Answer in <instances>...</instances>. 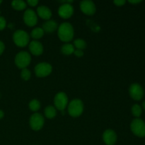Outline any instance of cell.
Returning <instances> with one entry per match:
<instances>
[{
    "mask_svg": "<svg viewBox=\"0 0 145 145\" xmlns=\"http://www.w3.org/2000/svg\"><path fill=\"white\" fill-rule=\"evenodd\" d=\"M57 34L59 39L63 42H69L74 38L73 26L69 23H62L57 28Z\"/></svg>",
    "mask_w": 145,
    "mask_h": 145,
    "instance_id": "1",
    "label": "cell"
},
{
    "mask_svg": "<svg viewBox=\"0 0 145 145\" xmlns=\"http://www.w3.org/2000/svg\"><path fill=\"white\" fill-rule=\"evenodd\" d=\"M84 111V103L80 99H74L68 104V113L74 118H77Z\"/></svg>",
    "mask_w": 145,
    "mask_h": 145,
    "instance_id": "2",
    "label": "cell"
},
{
    "mask_svg": "<svg viewBox=\"0 0 145 145\" xmlns=\"http://www.w3.org/2000/svg\"><path fill=\"white\" fill-rule=\"evenodd\" d=\"M30 36L28 33L23 30H17L13 35V40L16 45L21 48L26 46L29 42Z\"/></svg>",
    "mask_w": 145,
    "mask_h": 145,
    "instance_id": "3",
    "label": "cell"
},
{
    "mask_svg": "<svg viewBox=\"0 0 145 145\" xmlns=\"http://www.w3.org/2000/svg\"><path fill=\"white\" fill-rule=\"evenodd\" d=\"M31 62V56L28 52L21 51L15 57V64L19 69H25Z\"/></svg>",
    "mask_w": 145,
    "mask_h": 145,
    "instance_id": "4",
    "label": "cell"
},
{
    "mask_svg": "<svg viewBox=\"0 0 145 145\" xmlns=\"http://www.w3.org/2000/svg\"><path fill=\"white\" fill-rule=\"evenodd\" d=\"M133 134L139 137H145V123L140 118H135L130 124Z\"/></svg>",
    "mask_w": 145,
    "mask_h": 145,
    "instance_id": "5",
    "label": "cell"
},
{
    "mask_svg": "<svg viewBox=\"0 0 145 145\" xmlns=\"http://www.w3.org/2000/svg\"><path fill=\"white\" fill-rule=\"evenodd\" d=\"M30 126L31 129L35 131H38L42 128L45 123V119L40 113H33L30 118Z\"/></svg>",
    "mask_w": 145,
    "mask_h": 145,
    "instance_id": "6",
    "label": "cell"
},
{
    "mask_svg": "<svg viewBox=\"0 0 145 145\" xmlns=\"http://www.w3.org/2000/svg\"><path fill=\"white\" fill-rule=\"evenodd\" d=\"M54 104L55 108L57 110L61 111L65 110L68 106V98L66 93L64 92H59L57 93L54 98Z\"/></svg>",
    "mask_w": 145,
    "mask_h": 145,
    "instance_id": "7",
    "label": "cell"
},
{
    "mask_svg": "<svg viewBox=\"0 0 145 145\" xmlns=\"http://www.w3.org/2000/svg\"><path fill=\"white\" fill-rule=\"evenodd\" d=\"M52 67L47 62H40L35 67V75L38 77H45L51 74Z\"/></svg>",
    "mask_w": 145,
    "mask_h": 145,
    "instance_id": "8",
    "label": "cell"
},
{
    "mask_svg": "<svg viewBox=\"0 0 145 145\" xmlns=\"http://www.w3.org/2000/svg\"><path fill=\"white\" fill-rule=\"evenodd\" d=\"M129 93L132 99L135 101H140L144 96V90L141 85L137 83L132 84L129 88Z\"/></svg>",
    "mask_w": 145,
    "mask_h": 145,
    "instance_id": "9",
    "label": "cell"
},
{
    "mask_svg": "<svg viewBox=\"0 0 145 145\" xmlns=\"http://www.w3.org/2000/svg\"><path fill=\"white\" fill-rule=\"evenodd\" d=\"M24 23L28 26H34L38 22V15L33 10L28 8L24 12Z\"/></svg>",
    "mask_w": 145,
    "mask_h": 145,
    "instance_id": "10",
    "label": "cell"
},
{
    "mask_svg": "<svg viewBox=\"0 0 145 145\" xmlns=\"http://www.w3.org/2000/svg\"><path fill=\"white\" fill-rule=\"evenodd\" d=\"M80 8L84 14L91 16L96 13V5L91 0H84L80 3Z\"/></svg>",
    "mask_w": 145,
    "mask_h": 145,
    "instance_id": "11",
    "label": "cell"
},
{
    "mask_svg": "<svg viewBox=\"0 0 145 145\" xmlns=\"http://www.w3.org/2000/svg\"><path fill=\"white\" fill-rule=\"evenodd\" d=\"M59 16L63 18H69L73 15L74 8L69 3H63L58 9Z\"/></svg>",
    "mask_w": 145,
    "mask_h": 145,
    "instance_id": "12",
    "label": "cell"
},
{
    "mask_svg": "<svg viewBox=\"0 0 145 145\" xmlns=\"http://www.w3.org/2000/svg\"><path fill=\"white\" fill-rule=\"evenodd\" d=\"M103 140L106 145H114L117 141V135L113 130L108 129L103 133Z\"/></svg>",
    "mask_w": 145,
    "mask_h": 145,
    "instance_id": "13",
    "label": "cell"
},
{
    "mask_svg": "<svg viewBox=\"0 0 145 145\" xmlns=\"http://www.w3.org/2000/svg\"><path fill=\"white\" fill-rule=\"evenodd\" d=\"M29 50L33 55L38 56L43 52V46L42 43L38 40H33L29 43Z\"/></svg>",
    "mask_w": 145,
    "mask_h": 145,
    "instance_id": "14",
    "label": "cell"
},
{
    "mask_svg": "<svg viewBox=\"0 0 145 145\" xmlns=\"http://www.w3.org/2000/svg\"><path fill=\"white\" fill-rule=\"evenodd\" d=\"M37 15L45 20H50L52 17V11L48 7L41 5L37 8Z\"/></svg>",
    "mask_w": 145,
    "mask_h": 145,
    "instance_id": "15",
    "label": "cell"
},
{
    "mask_svg": "<svg viewBox=\"0 0 145 145\" xmlns=\"http://www.w3.org/2000/svg\"><path fill=\"white\" fill-rule=\"evenodd\" d=\"M42 28L44 32L52 33L58 28L57 23L54 20H48L46 22L42 24Z\"/></svg>",
    "mask_w": 145,
    "mask_h": 145,
    "instance_id": "16",
    "label": "cell"
},
{
    "mask_svg": "<svg viewBox=\"0 0 145 145\" xmlns=\"http://www.w3.org/2000/svg\"><path fill=\"white\" fill-rule=\"evenodd\" d=\"M75 50V48L72 44L66 43L62 45L61 48V52L65 55H70L72 53H74Z\"/></svg>",
    "mask_w": 145,
    "mask_h": 145,
    "instance_id": "17",
    "label": "cell"
},
{
    "mask_svg": "<svg viewBox=\"0 0 145 145\" xmlns=\"http://www.w3.org/2000/svg\"><path fill=\"white\" fill-rule=\"evenodd\" d=\"M13 8L18 11H22L26 8V3L23 0H14L11 2Z\"/></svg>",
    "mask_w": 145,
    "mask_h": 145,
    "instance_id": "18",
    "label": "cell"
},
{
    "mask_svg": "<svg viewBox=\"0 0 145 145\" xmlns=\"http://www.w3.org/2000/svg\"><path fill=\"white\" fill-rule=\"evenodd\" d=\"M45 116L47 118L52 119L57 116V110L54 106H48L45 109Z\"/></svg>",
    "mask_w": 145,
    "mask_h": 145,
    "instance_id": "19",
    "label": "cell"
},
{
    "mask_svg": "<svg viewBox=\"0 0 145 145\" xmlns=\"http://www.w3.org/2000/svg\"><path fill=\"white\" fill-rule=\"evenodd\" d=\"M44 35V31L42 30V28H40V27H38V28H35L31 31V36L32 37L33 39H40V38H42Z\"/></svg>",
    "mask_w": 145,
    "mask_h": 145,
    "instance_id": "20",
    "label": "cell"
},
{
    "mask_svg": "<svg viewBox=\"0 0 145 145\" xmlns=\"http://www.w3.org/2000/svg\"><path fill=\"white\" fill-rule=\"evenodd\" d=\"M74 47L76 48V49L78 50H82L85 49L86 47V42L84 40L82 39V38H77V39L74 40Z\"/></svg>",
    "mask_w": 145,
    "mask_h": 145,
    "instance_id": "21",
    "label": "cell"
},
{
    "mask_svg": "<svg viewBox=\"0 0 145 145\" xmlns=\"http://www.w3.org/2000/svg\"><path fill=\"white\" fill-rule=\"evenodd\" d=\"M28 106H29V108L31 109V110L33 112H36L40 108L41 105L39 101L37 100V99H33L30 101Z\"/></svg>",
    "mask_w": 145,
    "mask_h": 145,
    "instance_id": "22",
    "label": "cell"
},
{
    "mask_svg": "<svg viewBox=\"0 0 145 145\" xmlns=\"http://www.w3.org/2000/svg\"><path fill=\"white\" fill-rule=\"evenodd\" d=\"M132 113H133V116L135 117H136L137 118H139V117H140V116L142 115V108L140 105L138 104H134L132 106Z\"/></svg>",
    "mask_w": 145,
    "mask_h": 145,
    "instance_id": "23",
    "label": "cell"
},
{
    "mask_svg": "<svg viewBox=\"0 0 145 145\" xmlns=\"http://www.w3.org/2000/svg\"><path fill=\"white\" fill-rule=\"evenodd\" d=\"M31 73L29 69H28L27 68L21 69V77L22 78V79H24V81H28L31 79Z\"/></svg>",
    "mask_w": 145,
    "mask_h": 145,
    "instance_id": "24",
    "label": "cell"
},
{
    "mask_svg": "<svg viewBox=\"0 0 145 145\" xmlns=\"http://www.w3.org/2000/svg\"><path fill=\"white\" fill-rule=\"evenodd\" d=\"M7 26V21L4 17L0 16V31H3Z\"/></svg>",
    "mask_w": 145,
    "mask_h": 145,
    "instance_id": "25",
    "label": "cell"
},
{
    "mask_svg": "<svg viewBox=\"0 0 145 145\" xmlns=\"http://www.w3.org/2000/svg\"><path fill=\"white\" fill-rule=\"evenodd\" d=\"M74 54L75 55V56H76L77 57H81L84 55V51L82 50H78L76 49L74 52Z\"/></svg>",
    "mask_w": 145,
    "mask_h": 145,
    "instance_id": "26",
    "label": "cell"
},
{
    "mask_svg": "<svg viewBox=\"0 0 145 145\" xmlns=\"http://www.w3.org/2000/svg\"><path fill=\"white\" fill-rule=\"evenodd\" d=\"M125 0H116V1H113L115 4L118 7H121V6H123L125 4Z\"/></svg>",
    "mask_w": 145,
    "mask_h": 145,
    "instance_id": "27",
    "label": "cell"
},
{
    "mask_svg": "<svg viewBox=\"0 0 145 145\" xmlns=\"http://www.w3.org/2000/svg\"><path fill=\"white\" fill-rule=\"evenodd\" d=\"M27 4L31 7H35L38 4V0H28Z\"/></svg>",
    "mask_w": 145,
    "mask_h": 145,
    "instance_id": "28",
    "label": "cell"
},
{
    "mask_svg": "<svg viewBox=\"0 0 145 145\" xmlns=\"http://www.w3.org/2000/svg\"><path fill=\"white\" fill-rule=\"evenodd\" d=\"M4 49H5V45H4V42L0 40V55L4 52Z\"/></svg>",
    "mask_w": 145,
    "mask_h": 145,
    "instance_id": "29",
    "label": "cell"
},
{
    "mask_svg": "<svg viewBox=\"0 0 145 145\" xmlns=\"http://www.w3.org/2000/svg\"><path fill=\"white\" fill-rule=\"evenodd\" d=\"M129 2L131 3V4H138V3L141 2L140 0H130Z\"/></svg>",
    "mask_w": 145,
    "mask_h": 145,
    "instance_id": "30",
    "label": "cell"
},
{
    "mask_svg": "<svg viewBox=\"0 0 145 145\" xmlns=\"http://www.w3.org/2000/svg\"><path fill=\"white\" fill-rule=\"evenodd\" d=\"M4 111H3V110H0V120L3 118H4Z\"/></svg>",
    "mask_w": 145,
    "mask_h": 145,
    "instance_id": "31",
    "label": "cell"
},
{
    "mask_svg": "<svg viewBox=\"0 0 145 145\" xmlns=\"http://www.w3.org/2000/svg\"><path fill=\"white\" fill-rule=\"evenodd\" d=\"M142 107H143V108L145 110V101H143V103H142Z\"/></svg>",
    "mask_w": 145,
    "mask_h": 145,
    "instance_id": "32",
    "label": "cell"
},
{
    "mask_svg": "<svg viewBox=\"0 0 145 145\" xmlns=\"http://www.w3.org/2000/svg\"><path fill=\"white\" fill-rule=\"evenodd\" d=\"M1 3H2V1H1V0H0V4H1Z\"/></svg>",
    "mask_w": 145,
    "mask_h": 145,
    "instance_id": "33",
    "label": "cell"
}]
</instances>
